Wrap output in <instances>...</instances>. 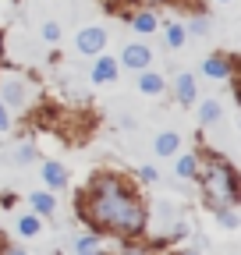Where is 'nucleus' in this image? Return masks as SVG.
<instances>
[{
    "mask_svg": "<svg viewBox=\"0 0 241 255\" xmlns=\"http://www.w3.org/2000/svg\"><path fill=\"white\" fill-rule=\"evenodd\" d=\"M78 216L93 231H107L117 238H138L145 231V202L135 188L114 174H100L89 181L85 195L78 199Z\"/></svg>",
    "mask_w": 241,
    "mask_h": 255,
    "instance_id": "nucleus-1",
    "label": "nucleus"
},
{
    "mask_svg": "<svg viewBox=\"0 0 241 255\" xmlns=\"http://www.w3.org/2000/svg\"><path fill=\"white\" fill-rule=\"evenodd\" d=\"M195 177L202 181V191H206L209 209L238 206V174H234L231 163H224V159H209L206 167H199Z\"/></svg>",
    "mask_w": 241,
    "mask_h": 255,
    "instance_id": "nucleus-2",
    "label": "nucleus"
},
{
    "mask_svg": "<svg viewBox=\"0 0 241 255\" xmlns=\"http://www.w3.org/2000/svg\"><path fill=\"white\" fill-rule=\"evenodd\" d=\"M78 50L82 53H89V57H96V53H103V46H107V32L103 28H96V25H89V28H82L78 32Z\"/></svg>",
    "mask_w": 241,
    "mask_h": 255,
    "instance_id": "nucleus-3",
    "label": "nucleus"
},
{
    "mask_svg": "<svg viewBox=\"0 0 241 255\" xmlns=\"http://www.w3.org/2000/svg\"><path fill=\"white\" fill-rule=\"evenodd\" d=\"M120 60H124L131 71H142V68H149L153 53H149V46H142V43H128V46H124V53H120Z\"/></svg>",
    "mask_w": 241,
    "mask_h": 255,
    "instance_id": "nucleus-4",
    "label": "nucleus"
},
{
    "mask_svg": "<svg viewBox=\"0 0 241 255\" xmlns=\"http://www.w3.org/2000/svg\"><path fill=\"white\" fill-rule=\"evenodd\" d=\"M231 71H234V64H231V57H224V53H213V57L202 60V75H206V78H231Z\"/></svg>",
    "mask_w": 241,
    "mask_h": 255,
    "instance_id": "nucleus-5",
    "label": "nucleus"
},
{
    "mask_svg": "<svg viewBox=\"0 0 241 255\" xmlns=\"http://www.w3.org/2000/svg\"><path fill=\"white\" fill-rule=\"evenodd\" d=\"M174 100H177L181 107H188V103H195V75H188V71H181V75L174 78Z\"/></svg>",
    "mask_w": 241,
    "mask_h": 255,
    "instance_id": "nucleus-6",
    "label": "nucleus"
},
{
    "mask_svg": "<svg viewBox=\"0 0 241 255\" xmlns=\"http://www.w3.org/2000/svg\"><path fill=\"white\" fill-rule=\"evenodd\" d=\"M21 100H25V85H21V78H7L4 89H0V103H4V107H21Z\"/></svg>",
    "mask_w": 241,
    "mask_h": 255,
    "instance_id": "nucleus-7",
    "label": "nucleus"
},
{
    "mask_svg": "<svg viewBox=\"0 0 241 255\" xmlns=\"http://www.w3.org/2000/svg\"><path fill=\"white\" fill-rule=\"evenodd\" d=\"M100 60L93 64V82L100 85V82H114L117 78V60L114 57H103V53H96Z\"/></svg>",
    "mask_w": 241,
    "mask_h": 255,
    "instance_id": "nucleus-8",
    "label": "nucleus"
},
{
    "mask_svg": "<svg viewBox=\"0 0 241 255\" xmlns=\"http://www.w3.org/2000/svg\"><path fill=\"white\" fill-rule=\"evenodd\" d=\"M43 181L50 188H64L68 184V170L60 167V163H53V159H46V163H43Z\"/></svg>",
    "mask_w": 241,
    "mask_h": 255,
    "instance_id": "nucleus-9",
    "label": "nucleus"
},
{
    "mask_svg": "<svg viewBox=\"0 0 241 255\" xmlns=\"http://www.w3.org/2000/svg\"><path fill=\"white\" fill-rule=\"evenodd\" d=\"M163 85H167V82H163V75H156V71H145V68H142L138 89H142L145 96H160V92H163Z\"/></svg>",
    "mask_w": 241,
    "mask_h": 255,
    "instance_id": "nucleus-10",
    "label": "nucleus"
},
{
    "mask_svg": "<svg viewBox=\"0 0 241 255\" xmlns=\"http://www.w3.org/2000/svg\"><path fill=\"white\" fill-rule=\"evenodd\" d=\"M28 202H32V209L43 213V216H50V213L57 209V199L50 195V191H32V195H28Z\"/></svg>",
    "mask_w": 241,
    "mask_h": 255,
    "instance_id": "nucleus-11",
    "label": "nucleus"
},
{
    "mask_svg": "<svg viewBox=\"0 0 241 255\" xmlns=\"http://www.w3.org/2000/svg\"><path fill=\"white\" fill-rule=\"evenodd\" d=\"M174 170H177L181 181H192V177L199 174V159H195L192 152H185V156H177V167H174Z\"/></svg>",
    "mask_w": 241,
    "mask_h": 255,
    "instance_id": "nucleus-12",
    "label": "nucleus"
},
{
    "mask_svg": "<svg viewBox=\"0 0 241 255\" xmlns=\"http://www.w3.org/2000/svg\"><path fill=\"white\" fill-rule=\"evenodd\" d=\"M177 145H181V138H177L174 131L156 135V152H160V156H174V152H177Z\"/></svg>",
    "mask_w": 241,
    "mask_h": 255,
    "instance_id": "nucleus-13",
    "label": "nucleus"
},
{
    "mask_svg": "<svg viewBox=\"0 0 241 255\" xmlns=\"http://www.w3.org/2000/svg\"><path fill=\"white\" fill-rule=\"evenodd\" d=\"M71 248H75V252H103V238H100V231H96V234H85V238H78Z\"/></svg>",
    "mask_w": 241,
    "mask_h": 255,
    "instance_id": "nucleus-14",
    "label": "nucleus"
},
{
    "mask_svg": "<svg viewBox=\"0 0 241 255\" xmlns=\"http://www.w3.org/2000/svg\"><path fill=\"white\" fill-rule=\"evenodd\" d=\"M217 121H220V103L206 100V103L199 107V124H217Z\"/></svg>",
    "mask_w": 241,
    "mask_h": 255,
    "instance_id": "nucleus-15",
    "label": "nucleus"
},
{
    "mask_svg": "<svg viewBox=\"0 0 241 255\" xmlns=\"http://www.w3.org/2000/svg\"><path fill=\"white\" fill-rule=\"evenodd\" d=\"M39 231H43L39 216H21V220H18V234H21V238H36Z\"/></svg>",
    "mask_w": 241,
    "mask_h": 255,
    "instance_id": "nucleus-16",
    "label": "nucleus"
},
{
    "mask_svg": "<svg viewBox=\"0 0 241 255\" xmlns=\"http://www.w3.org/2000/svg\"><path fill=\"white\" fill-rule=\"evenodd\" d=\"M131 25H135V32H153V28H156V14L142 11V14H135V18H131Z\"/></svg>",
    "mask_w": 241,
    "mask_h": 255,
    "instance_id": "nucleus-17",
    "label": "nucleus"
},
{
    "mask_svg": "<svg viewBox=\"0 0 241 255\" xmlns=\"http://www.w3.org/2000/svg\"><path fill=\"white\" fill-rule=\"evenodd\" d=\"M181 43H185V25H170V28H167V46L177 50Z\"/></svg>",
    "mask_w": 241,
    "mask_h": 255,
    "instance_id": "nucleus-18",
    "label": "nucleus"
},
{
    "mask_svg": "<svg viewBox=\"0 0 241 255\" xmlns=\"http://www.w3.org/2000/svg\"><path fill=\"white\" fill-rule=\"evenodd\" d=\"M43 39H46V43H57V39H60V25H57V21H46V25H43Z\"/></svg>",
    "mask_w": 241,
    "mask_h": 255,
    "instance_id": "nucleus-19",
    "label": "nucleus"
},
{
    "mask_svg": "<svg viewBox=\"0 0 241 255\" xmlns=\"http://www.w3.org/2000/svg\"><path fill=\"white\" fill-rule=\"evenodd\" d=\"M0 131H11V107L0 103Z\"/></svg>",
    "mask_w": 241,
    "mask_h": 255,
    "instance_id": "nucleus-20",
    "label": "nucleus"
},
{
    "mask_svg": "<svg viewBox=\"0 0 241 255\" xmlns=\"http://www.w3.org/2000/svg\"><path fill=\"white\" fill-rule=\"evenodd\" d=\"M32 159H36V149H18V163H32Z\"/></svg>",
    "mask_w": 241,
    "mask_h": 255,
    "instance_id": "nucleus-21",
    "label": "nucleus"
},
{
    "mask_svg": "<svg viewBox=\"0 0 241 255\" xmlns=\"http://www.w3.org/2000/svg\"><path fill=\"white\" fill-rule=\"evenodd\" d=\"M138 177H142V181H156L160 174H156V167H142V170H138Z\"/></svg>",
    "mask_w": 241,
    "mask_h": 255,
    "instance_id": "nucleus-22",
    "label": "nucleus"
},
{
    "mask_svg": "<svg viewBox=\"0 0 241 255\" xmlns=\"http://www.w3.org/2000/svg\"><path fill=\"white\" fill-rule=\"evenodd\" d=\"M206 28H209V21H206V18H195V21H192V32H195V36H202Z\"/></svg>",
    "mask_w": 241,
    "mask_h": 255,
    "instance_id": "nucleus-23",
    "label": "nucleus"
},
{
    "mask_svg": "<svg viewBox=\"0 0 241 255\" xmlns=\"http://www.w3.org/2000/svg\"><path fill=\"white\" fill-rule=\"evenodd\" d=\"M0 64H4V39H0Z\"/></svg>",
    "mask_w": 241,
    "mask_h": 255,
    "instance_id": "nucleus-24",
    "label": "nucleus"
},
{
    "mask_svg": "<svg viewBox=\"0 0 241 255\" xmlns=\"http://www.w3.org/2000/svg\"><path fill=\"white\" fill-rule=\"evenodd\" d=\"M224 4H227V0H224Z\"/></svg>",
    "mask_w": 241,
    "mask_h": 255,
    "instance_id": "nucleus-25",
    "label": "nucleus"
}]
</instances>
